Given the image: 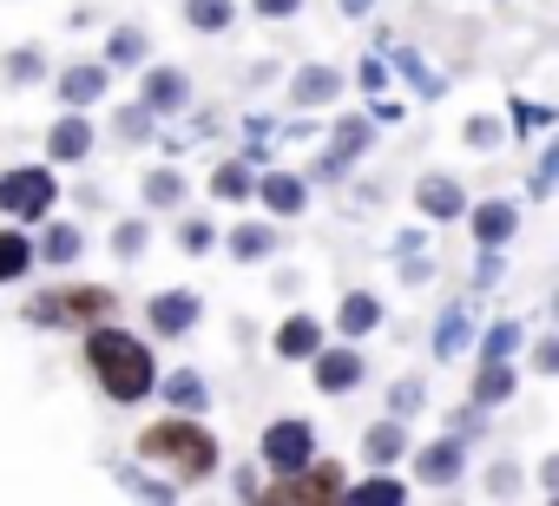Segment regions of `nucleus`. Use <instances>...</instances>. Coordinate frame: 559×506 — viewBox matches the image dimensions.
Returning <instances> with one entry per match:
<instances>
[{
    "mask_svg": "<svg viewBox=\"0 0 559 506\" xmlns=\"http://www.w3.org/2000/svg\"><path fill=\"white\" fill-rule=\"evenodd\" d=\"M86 362H93V375H99V388L112 401H145L158 388V362H152V349L132 329H93L86 336Z\"/></svg>",
    "mask_w": 559,
    "mask_h": 506,
    "instance_id": "f257e3e1",
    "label": "nucleus"
},
{
    "mask_svg": "<svg viewBox=\"0 0 559 506\" xmlns=\"http://www.w3.org/2000/svg\"><path fill=\"white\" fill-rule=\"evenodd\" d=\"M139 454H145V460H171L185 480H204V473L217 467V441H211L198 421H185V414H178V421H152V427L139 434Z\"/></svg>",
    "mask_w": 559,
    "mask_h": 506,
    "instance_id": "f03ea898",
    "label": "nucleus"
},
{
    "mask_svg": "<svg viewBox=\"0 0 559 506\" xmlns=\"http://www.w3.org/2000/svg\"><path fill=\"white\" fill-rule=\"evenodd\" d=\"M263 499L270 506H336V499H349V480H343V467H297V473H284V480H270L263 486Z\"/></svg>",
    "mask_w": 559,
    "mask_h": 506,
    "instance_id": "7ed1b4c3",
    "label": "nucleus"
},
{
    "mask_svg": "<svg viewBox=\"0 0 559 506\" xmlns=\"http://www.w3.org/2000/svg\"><path fill=\"white\" fill-rule=\"evenodd\" d=\"M53 197H60V184H53V171L47 165H21V171H8L0 178V210L8 217H47L53 210Z\"/></svg>",
    "mask_w": 559,
    "mask_h": 506,
    "instance_id": "20e7f679",
    "label": "nucleus"
},
{
    "mask_svg": "<svg viewBox=\"0 0 559 506\" xmlns=\"http://www.w3.org/2000/svg\"><path fill=\"white\" fill-rule=\"evenodd\" d=\"M310 454H317L310 421H270V427H263V467L297 473V467H310Z\"/></svg>",
    "mask_w": 559,
    "mask_h": 506,
    "instance_id": "39448f33",
    "label": "nucleus"
},
{
    "mask_svg": "<svg viewBox=\"0 0 559 506\" xmlns=\"http://www.w3.org/2000/svg\"><path fill=\"white\" fill-rule=\"evenodd\" d=\"M112 310V290H67V297H40L34 323H99Z\"/></svg>",
    "mask_w": 559,
    "mask_h": 506,
    "instance_id": "423d86ee",
    "label": "nucleus"
},
{
    "mask_svg": "<svg viewBox=\"0 0 559 506\" xmlns=\"http://www.w3.org/2000/svg\"><path fill=\"white\" fill-rule=\"evenodd\" d=\"M415 204H421V217H435V224H448V217H461V210H467V191H461L454 178H441V171H428V178L415 184Z\"/></svg>",
    "mask_w": 559,
    "mask_h": 506,
    "instance_id": "0eeeda50",
    "label": "nucleus"
},
{
    "mask_svg": "<svg viewBox=\"0 0 559 506\" xmlns=\"http://www.w3.org/2000/svg\"><path fill=\"white\" fill-rule=\"evenodd\" d=\"M362 382V356L356 349H317V388L323 395H349Z\"/></svg>",
    "mask_w": 559,
    "mask_h": 506,
    "instance_id": "6e6552de",
    "label": "nucleus"
},
{
    "mask_svg": "<svg viewBox=\"0 0 559 506\" xmlns=\"http://www.w3.org/2000/svg\"><path fill=\"white\" fill-rule=\"evenodd\" d=\"M47 152H53L60 165H80V158L93 152V125H86L80 112H67V119H60V125L47 132Z\"/></svg>",
    "mask_w": 559,
    "mask_h": 506,
    "instance_id": "1a4fd4ad",
    "label": "nucleus"
},
{
    "mask_svg": "<svg viewBox=\"0 0 559 506\" xmlns=\"http://www.w3.org/2000/svg\"><path fill=\"white\" fill-rule=\"evenodd\" d=\"M513 230H520V210H513L507 197H493V204H480V210H474V237H480V250H500Z\"/></svg>",
    "mask_w": 559,
    "mask_h": 506,
    "instance_id": "9d476101",
    "label": "nucleus"
},
{
    "mask_svg": "<svg viewBox=\"0 0 559 506\" xmlns=\"http://www.w3.org/2000/svg\"><path fill=\"white\" fill-rule=\"evenodd\" d=\"M191 323H198V297H191V290L152 297V329H158V336H178V329H191Z\"/></svg>",
    "mask_w": 559,
    "mask_h": 506,
    "instance_id": "9b49d317",
    "label": "nucleus"
},
{
    "mask_svg": "<svg viewBox=\"0 0 559 506\" xmlns=\"http://www.w3.org/2000/svg\"><path fill=\"white\" fill-rule=\"evenodd\" d=\"M362 454H369V467H395V460L408 454V427H402V414L376 421V427H369V441H362Z\"/></svg>",
    "mask_w": 559,
    "mask_h": 506,
    "instance_id": "f8f14e48",
    "label": "nucleus"
},
{
    "mask_svg": "<svg viewBox=\"0 0 559 506\" xmlns=\"http://www.w3.org/2000/svg\"><path fill=\"white\" fill-rule=\"evenodd\" d=\"M191 99V80L178 73V67H158V73H145V106L152 112H178Z\"/></svg>",
    "mask_w": 559,
    "mask_h": 506,
    "instance_id": "ddd939ff",
    "label": "nucleus"
},
{
    "mask_svg": "<svg viewBox=\"0 0 559 506\" xmlns=\"http://www.w3.org/2000/svg\"><path fill=\"white\" fill-rule=\"evenodd\" d=\"M257 197H263V204H270L276 217H297L310 191H304V178H290V171H270V178L257 184Z\"/></svg>",
    "mask_w": 559,
    "mask_h": 506,
    "instance_id": "4468645a",
    "label": "nucleus"
},
{
    "mask_svg": "<svg viewBox=\"0 0 559 506\" xmlns=\"http://www.w3.org/2000/svg\"><path fill=\"white\" fill-rule=\"evenodd\" d=\"M323 349V329L310 323V316H290L284 329H276V356L284 362H304V356H317Z\"/></svg>",
    "mask_w": 559,
    "mask_h": 506,
    "instance_id": "2eb2a0df",
    "label": "nucleus"
},
{
    "mask_svg": "<svg viewBox=\"0 0 559 506\" xmlns=\"http://www.w3.org/2000/svg\"><path fill=\"white\" fill-rule=\"evenodd\" d=\"M99 93H106V67H67V73H60V99H67L73 112L93 106Z\"/></svg>",
    "mask_w": 559,
    "mask_h": 506,
    "instance_id": "dca6fc26",
    "label": "nucleus"
},
{
    "mask_svg": "<svg viewBox=\"0 0 559 506\" xmlns=\"http://www.w3.org/2000/svg\"><path fill=\"white\" fill-rule=\"evenodd\" d=\"M507 395H513V369H507V356H480V375H474V408L507 401Z\"/></svg>",
    "mask_w": 559,
    "mask_h": 506,
    "instance_id": "f3484780",
    "label": "nucleus"
},
{
    "mask_svg": "<svg viewBox=\"0 0 559 506\" xmlns=\"http://www.w3.org/2000/svg\"><path fill=\"white\" fill-rule=\"evenodd\" d=\"M415 467H421V480H428V486H448V480L461 473V441H435V447H421V454H415Z\"/></svg>",
    "mask_w": 559,
    "mask_h": 506,
    "instance_id": "a211bd4d",
    "label": "nucleus"
},
{
    "mask_svg": "<svg viewBox=\"0 0 559 506\" xmlns=\"http://www.w3.org/2000/svg\"><path fill=\"white\" fill-rule=\"evenodd\" d=\"M27 264H40V243H27L21 230H0V284L27 277Z\"/></svg>",
    "mask_w": 559,
    "mask_h": 506,
    "instance_id": "6ab92c4d",
    "label": "nucleus"
},
{
    "mask_svg": "<svg viewBox=\"0 0 559 506\" xmlns=\"http://www.w3.org/2000/svg\"><path fill=\"white\" fill-rule=\"evenodd\" d=\"M336 93H343V73H330V67H310V73L290 80V99H297V106H323V99H336Z\"/></svg>",
    "mask_w": 559,
    "mask_h": 506,
    "instance_id": "aec40b11",
    "label": "nucleus"
},
{
    "mask_svg": "<svg viewBox=\"0 0 559 506\" xmlns=\"http://www.w3.org/2000/svg\"><path fill=\"white\" fill-rule=\"evenodd\" d=\"M362 145H369V119H343V125H336V152L323 158V178H336V171H343Z\"/></svg>",
    "mask_w": 559,
    "mask_h": 506,
    "instance_id": "412c9836",
    "label": "nucleus"
},
{
    "mask_svg": "<svg viewBox=\"0 0 559 506\" xmlns=\"http://www.w3.org/2000/svg\"><path fill=\"white\" fill-rule=\"evenodd\" d=\"M270 250H276V230H270V224H237V230H230V257L257 264V257H270Z\"/></svg>",
    "mask_w": 559,
    "mask_h": 506,
    "instance_id": "4be33fe9",
    "label": "nucleus"
},
{
    "mask_svg": "<svg viewBox=\"0 0 559 506\" xmlns=\"http://www.w3.org/2000/svg\"><path fill=\"white\" fill-rule=\"evenodd\" d=\"M86 250V237H80V224H53L47 237H40V264H73Z\"/></svg>",
    "mask_w": 559,
    "mask_h": 506,
    "instance_id": "5701e85b",
    "label": "nucleus"
},
{
    "mask_svg": "<svg viewBox=\"0 0 559 506\" xmlns=\"http://www.w3.org/2000/svg\"><path fill=\"white\" fill-rule=\"evenodd\" d=\"M467 336H474L467 310H448V316L435 323V356H441V362H448V356H461V349H467Z\"/></svg>",
    "mask_w": 559,
    "mask_h": 506,
    "instance_id": "b1692460",
    "label": "nucleus"
},
{
    "mask_svg": "<svg viewBox=\"0 0 559 506\" xmlns=\"http://www.w3.org/2000/svg\"><path fill=\"white\" fill-rule=\"evenodd\" d=\"M165 401H171L178 414H198V408H204V382H198L191 369H178V375H165Z\"/></svg>",
    "mask_w": 559,
    "mask_h": 506,
    "instance_id": "393cba45",
    "label": "nucleus"
},
{
    "mask_svg": "<svg viewBox=\"0 0 559 506\" xmlns=\"http://www.w3.org/2000/svg\"><path fill=\"white\" fill-rule=\"evenodd\" d=\"M185 21L198 34H224L230 27V0H185Z\"/></svg>",
    "mask_w": 559,
    "mask_h": 506,
    "instance_id": "a878e982",
    "label": "nucleus"
},
{
    "mask_svg": "<svg viewBox=\"0 0 559 506\" xmlns=\"http://www.w3.org/2000/svg\"><path fill=\"white\" fill-rule=\"evenodd\" d=\"M382 53H389V60H395V67H402V73H408V80H415L421 93H428V99H441V80H435V73L421 67V60H415V47H395V40H382Z\"/></svg>",
    "mask_w": 559,
    "mask_h": 506,
    "instance_id": "bb28decb",
    "label": "nucleus"
},
{
    "mask_svg": "<svg viewBox=\"0 0 559 506\" xmlns=\"http://www.w3.org/2000/svg\"><path fill=\"white\" fill-rule=\"evenodd\" d=\"M376 323H382V303H376L369 290L343 297V329H349V336H362V329H376Z\"/></svg>",
    "mask_w": 559,
    "mask_h": 506,
    "instance_id": "cd10ccee",
    "label": "nucleus"
},
{
    "mask_svg": "<svg viewBox=\"0 0 559 506\" xmlns=\"http://www.w3.org/2000/svg\"><path fill=\"white\" fill-rule=\"evenodd\" d=\"M211 191H217L224 204H243V197H250L257 184H250V171H243V165L230 158V165H217V178H211Z\"/></svg>",
    "mask_w": 559,
    "mask_h": 506,
    "instance_id": "c85d7f7f",
    "label": "nucleus"
},
{
    "mask_svg": "<svg viewBox=\"0 0 559 506\" xmlns=\"http://www.w3.org/2000/svg\"><path fill=\"white\" fill-rule=\"evenodd\" d=\"M139 60H145V34L139 27H119L112 47H106V67H139Z\"/></svg>",
    "mask_w": 559,
    "mask_h": 506,
    "instance_id": "c756f323",
    "label": "nucleus"
},
{
    "mask_svg": "<svg viewBox=\"0 0 559 506\" xmlns=\"http://www.w3.org/2000/svg\"><path fill=\"white\" fill-rule=\"evenodd\" d=\"M145 204H185V171H152L145 178Z\"/></svg>",
    "mask_w": 559,
    "mask_h": 506,
    "instance_id": "7c9ffc66",
    "label": "nucleus"
},
{
    "mask_svg": "<svg viewBox=\"0 0 559 506\" xmlns=\"http://www.w3.org/2000/svg\"><path fill=\"white\" fill-rule=\"evenodd\" d=\"M349 499H362V506H402L408 493H402V480H362V486H349Z\"/></svg>",
    "mask_w": 559,
    "mask_h": 506,
    "instance_id": "2f4dec72",
    "label": "nucleus"
},
{
    "mask_svg": "<svg viewBox=\"0 0 559 506\" xmlns=\"http://www.w3.org/2000/svg\"><path fill=\"white\" fill-rule=\"evenodd\" d=\"M421 395H428V388H421L415 375H408V382H395V395H389V414H402V421H408V414L421 408Z\"/></svg>",
    "mask_w": 559,
    "mask_h": 506,
    "instance_id": "473e14b6",
    "label": "nucleus"
},
{
    "mask_svg": "<svg viewBox=\"0 0 559 506\" xmlns=\"http://www.w3.org/2000/svg\"><path fill=\"white\" fill-rule=\"evenodd\" d=\"M513 349H520V323H493V329H487V349H480V356H513Z\"/></svg>",
    "mask_w": 559,
    "mask_h": 506,
    "instance_id": "72a5a7b5",
    "label": "nucleus"
},
{
    "mask_svg": "<svg viewBox=\"0 0 559 506\" xmlns=\"http://www.w3.org/2000/svg\"><path fill=\"white\" fill-rule=\"evenodd\" d=\"M112 250H119V257L132 264L139 250H145V224H119V230H112Z\"/></svg>",
    "mask_w": 559,
    "mask_h": 506,
    "instance_id": "f704fd0d",
    "label": "nucleus"
},
{
    "mask_svg": "<svg viewBox=\"0 0 559 506\" xmlns=\"http://www.w3.org/2000/svg\"><path fill=\"white\" fill-rule=\"evenodd\" d=\"M8 73H14V80H40V73H47V60H40V53H14V60H8Z\"/></svg>",
    "mask_w": 559,
    "mask_h": 506,
    "instance_id": "c9c22d12",
    "label": "nucleus"
},
{
    "mask_svg": "<svg viewBox=\"0 0 559 506\" xmlns=\"http://www.w3.org/2000/svg\"><path fill=\"white\" fill-rule=\"evenodd\" d=\"M356 80H362L369 93H382V86H389V60H382V53H376V60H362V73H356Z\"/></svg>",
    "mask_w": 559,
    "mask_h": 506,
    "instance_id": "e433bc0d",
    "label": "nucleus"
},
{
    "mask_svg": "<svg viewBox=\"0 0 559 506\" xmlns=\"http://www.w3.org/2000/svg\"><path fill=\"white\" fill-rule=\"evenodd\" d=\"M467 145H480V152L500 145V119H474V125H467Z\"/></svg>",
    "mask_w": 559,
    "mask_h": 506,
    "instance_id": "4c0bfd02",
    "label": "nucleus"
},
{
    "mask_svg": "<svg viewBox=\"0 0 559 506\" xmlns=\"http://www.w3.org/2000/svg\"><path fill=\"white\" fill-rule=\"evenodd\" d=\"M533 369H539V375H559V336H546V342L533 349Z\"/></svg>",
    "mask_w": 559,
    "mask_h": 506,
    "instance_id": "58836bf2",
    "label": "nucleus"
},
{
    "mask_svg": "<svg viewBox=\"0 0 559 506\" xmlns=\"http://www.w3.org/2000/svg\"><path fill=\"white\" fill-rule=\"evenodd\" d=\"M119 132H126V138H145V132H152V106H145V112H119Z\"/></svg>",
    "mask_w": 559,
    "mask_h": 506,
    "instance_id": "ea45409f",
    "label": "nucleus"
},
{
    "mask_svg": "<svg viewBox=\"0 0 559 506\" xmlns=\"http://www.w3.org/2000/svg\"><path fill=\"white\" fill-rule=\"evenodd\" d=\"M178 243H185V250H204V243H211V224H204V217H191V224L178 230Z\"/></svg>",
    "mask_w": 559,
    "mask_h": 506,
    "instance_id": "a19ab883",
    "label": "nucleus"
},
{
    "mask_svg": "<svg viewBox=\"0 0 559 506\" xmlns=\"http://www.w3.org/2000/svg\"><path fill=\"white\" fill-rule=\"evenodd\" d=\"M559 178V145H546V158H539V171H533V191H546Z\"/></svg>",
    "mask_w": 559,
    "mask_h": 506,
    "instance_id": "79ce46f5",
    "label": "nucleus"
},
{
    "mask_svg": "<svg viewBox=\"0 0 559 506\" xmlns=\"http://www.w3.org/2000/svg\"><path fill=\"white\" fill-rule=\"evenodd\" d=\"M304 0H257V14H270V21H284V14H297Z\"/></svg>",
    "mask_w": 559,
    "mask_h": 506,
    "instance_id": "37998d69",
    "label": "nucleus"
},
{
    "mask_svg": "<svg viewBox=\"0 0 559 506\" xmlns=\"http://www.w3.org/2000/svg\"><path fill=\"white\" fill-rule=\"evenodd\" d=\"M539 480H546V493H559V454H552V460L539 467Z\"/></svg>",
    "mask_w": 559,
    "mask_h": 506,
    "instance_id": "c03bdc74",
    "label": "nucleus"
},
{
    "mask_svg": "<svg viewBox=\"0 0 559 506\" xmlns=\"http://www.w3.org/2000/svg\"><path fill=\"white\" fill-rule=\"evenodd\" d=\"M369 8H376V0H343V14H356V21H362Z\"/></svg>",
    "mask_w": 559,
    "mask_h": 506,
    "instance_id": "a18cd8bd",
    "label": "nucleus"
}]
</instances>
